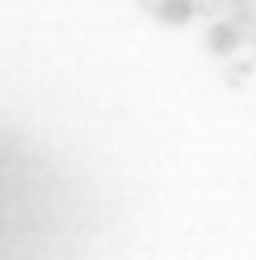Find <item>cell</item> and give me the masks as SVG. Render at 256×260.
I'll return each instance as SVG.
<instances>
[{"instance_id": "obj_1", "label": "cell", "mask_w": 256, "mask_h": 260, "mask_svg": "<svg viewBox=\"0 0 256 260\" xmlns=\"http://www.w3.org/2000/svg\"><path fill=\"white\" fill-rule=\"evenodd\" d=\"M240 41H244V24H236L232 16H223V20H215L207 28V49L211 53H236Z\"/></svg>"}, {"instance_id": "obj_2", "label": "cell", "mask_w": 256, "mask_h": 260, "mask_svg": "<svg viewBox=\"0 0 256 260\" xmlns=\"http://www.w3.org/2000/svg\"><path fill=\"white\" fill-rule=\"evenodd\" d=\"M195 12H199V0H167L163 12H158V20H167V24H187Z\"/></svg>"}, {"instance_id": "obj_3", "label": "cell", "mask_w": 256, "mask_h": 260, "mask_svg": "<svg viewBox=\"0 0 256 260\" xmlns=\"http://www.w3.org/2000/svg\"><path fill=\"white\" fill-rule=\"evenodd\" d=\"M252 69H256V61H232V65L223 69V81H228V85H244V81L252 77Z\"/></svg>"}, {"instance_id": "obj_4", "label": "cell", "mask_w": 256, "mask_h": 260, "mask_svg": "<svg viewBox=\"0 0 256 260\" xmlns=\"http://www.w3.org/2000/svg\"><path fill=\"white\" fill-rule=\"evenodd\" d=\"M163 4H167V0H142V8H146V12H154V16L163 12Z\"/></svg>"}]
</instances>
